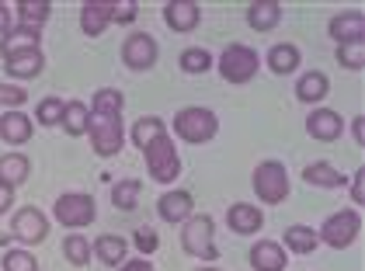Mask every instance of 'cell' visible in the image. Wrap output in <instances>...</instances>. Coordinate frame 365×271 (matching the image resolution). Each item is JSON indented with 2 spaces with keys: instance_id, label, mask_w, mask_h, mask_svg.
I'll return each mask as SVG.
<instances>
[{
  "instance_id": "obj_7",
  "label": "cell",
  "mask_w": 365,
  "mask_h": 271,
  "mask_svg": "<svg viewBox=\"0 0 365 271\" xmlns=\"http://www.w3.org/2000/svg\"><path fill=\"white\" fill-rule=\"evenodd\" d=\"M359 230H362V219L355 209H341L334 213L331 219H324V230H320V237L317 240H324L327 247H351V240L359 237Z\"/></svg>"
},
{
  "instance_id": "obj_3",
  "label": "cell",
  "mask_w": 365,
  "mask_h": 271,
  "mask_svg": "<svg viewBox=\"0 0 365 271\" xmlns=\"http://www.w3.org/2000/svg\"><path fill=\"white\" fill-rule=\"evenodd\" d=\"M220 129V118L209 108H181L174 115V133L185 143H209Z\"/></svg>"
},
{
  "instance_id": "obj_29",
  "label": "cell",
  "mask_w": 365,
  "mask_h": 271,
  "mask_svg": "<svg viewBox=\"0 0 365 271\" xmlns=\"http://www.w3.org/2000/svg\"><path fill=\"white\" fill-rule=\"evenodd\" d=\"M87 115H91V108H87L84 101H66V111H63V129L70 136H84L87 133Z\"/></svg>"
},
{
  "instance_id": "obj_23",
  "label": "cell",
  "mask_w": 365,
  "mask_h": 271,
  "mask_svg": "<svg viewBox=\"0 0 365 271\" xmlns=\"http://www.w3.org/2000/svg\"><path fill=\"white\" fill-rule=\"evenodd\" d=\"M49 14H53V4H46V0H21L18 4V28L38 31L49 21Z\"/></svg>"
},
{
  "instance_id": "obj_44",
  "label": "cell",
  "mask_w": 365,
  "mask_h": 271,
  "mask_svg": "<svg viewBox=\"0 0 365 271\" xmlns=\"http://www.w3.org/2000/svg\"><path fill=\"white\" fill-rule=\"evenodd\" d=\"M118 271H153V265H150V261H143V257H140V261H129V265H122Z\"/></svg>"
},
{
  "instance_id": "obj_21",
  "label": "cell",
  "mask_w": 365,
  "mask_h": 271,
  "mask_svg": "<svg viewBox=\"0 0 365 271\" xmlns=\"http://www.w3.org/2000/svg\"><path fill=\"white\" fill-rule=\"evenodd\" d=\"M327 91H331V81L320 73V70H313V73H303L299 81H296V98L299 101H307V105H317V101H324L327 98Z\"/></svg>"
},
{
  "instance_id": "obj_30",
  "label": "cell",
  "mask_w": 365,
  "mask_h": 271,
  "mask_svg": "<svg viewBox=\"0 0 365 271\" xmlns=\"http://www.w3.org/2000/svg\"><path fill=\"white\" fill-rule=\"evenodd\" d=\"M63 254H66V261H70V265L84 268L87 261H91V254H94V247L87 244V237H81V233H70V237L63 240Z\"/></svg>"
},
{
  "instance_id": "obj_39",
  "label": "cell",
  "mask_w": 365,
  "mask_h": 271,
  "mask_svg": "<svg viewBox=\"0 0 365 271\" xmlns=\"http://www.w3.org/2000/svg\"><path fill=\"white\" fill-rule=\"evenodd\" d=\"M25 87H14V83H0V105H7V108H18V105H25Z\"/></svg>"
},
{
  "instance_id": "obj_6",
  "label": "cell",
  "mask_w": 365,
  "mask_h": 271,
  "mask_svg": "<svg viewBox=\"0 0 365 271\" xmlns=\"http://www.w3.org/2000/svg\"><path fill=\"white\" fill-rule=\"evenodd\" d=\"M181 247L195 257H205V261H216L220 257V247L212 244V219L209 216H198L188 219L185 230H181Z\"/></svg>"
},
{
  "instance_id": "obj_31",
  "label": "cell",
  "mask_w": 365,
  "mask_h": 271,
  "mask_svg": "<svg viewBox=\"0 0 365 271\" xmlns=\"http://www.w3.org/2000/svg\"><path fill=\"white\" fill-rule=\"evenodd\" d=\"M122 105H125L122 91H115V87H101V91L94 94V101H91V111H101V115H122Z\"/></svg>"
},
{
  "instance_id": "obj_33",
  "label": "cell",
  "mask_w": 365,
  "mask_h": 271,
  "mask_svg": "<svg viewBox=\"0 0 365 271\" xmlns=\"http://www.w3.org/2000/svg\"><path fill=\"white\" fill-rule=\"evenodd\" d=\"M164 133H168V129H164V122L150 115V118H140V122L133 126V143H136L140 150H146V146H150L157 136H164Z\"/></svg>"
},
{
  "instance_id": "obj_43",
  "label": "cell",
  "mask_w": 365,
  "mask_h": 271,
  "mask_svg": "<svg viewBox=\"0 0 365 271\" xmlns=\"http://www.w3.org/2000/svg\"><path fill=\"white\" fill-rule=\"evenodd\" d=\"M11 202H14V188L0 181V216H4V213L11 209Z\"/></svg>"
},
{
  "instance_id": "obj_24",
  "label": "cell",
  "mask_w": 365,
  "mask_h": 271,
  "mask_svg": "<svg viewBox=\"0 0 365 271\" xmlns=\"http://www.w3.org/2000/svg\"><path fill=\"white\" fill-rule=\"evenodd\" d=\"M31 174V160L29 157H21V153H7V157H0V181L4 185H21V181H29Z\"/></svg>"
},
{
  "instance_id": "obj_45",
  "label": "cell",
  "mask_w": 365,
  "mask_h": 271,
  "mask_svg": "<svg viewBox=\"0 0 365 271\" xmlns=\"http://www.w3.org/2000/svg\"><path fill=\"white\" fill-rule=\"evenodd\" d=\"M351 136H355V143H359V146L365 143V122L362 118H355V122H351Z\"/></svg>"
},
{
  "instance_id": "obj_28",
  "label": "cell",
  "mask_w": 365,
  "mask_h": 271,
  "mask_svg": "<svg viewBox=\"0 0 365 271\" xmlns=\"http://www.w3.org/2000/svg\"><path fill=\"white\" fill-rule=\"evenodd\" d=\"M42 66H46V56H42V49L38 53H29V56H18V59H7V73L11 77H38L42 73Z\"/></svg>"
},
{
  "instance_id": "obj_4",
  "label": "cell",
  "mask_w": 365,
  "mask_h": 271,
  "mask_svg": "<svg viewBox=\"0 0 365 271\" xmlns=\"http://www.w3.org/2000/svg\"><path fill=\"white\" fill-rule=\"evenodd\" d=\"M254 191H257V198H261L264 205H279V202H285V195H289L285 163H279V160L257 163V170H254Z\"/></svg>"
},
{
  "instance_id": "obj_19",
  "label": "cell",
  "mask_w": 365,
  "mask_h": 271,
  "mask_svg": "<svg viewBox=\"0 0 365 271\" xmlns=\"http://www.w3.org/2000/svg\"><path fill=\"white\" fill-rule=\"evenodd\" d=\"M251 265H254V271H282L285 268V250L275 240H261L251 250Z\"/></svg>"
},
{
  "instance_id": "obj_16",
  "label": "cell",
  "mask_w": 365,
  "mask_h": 271,
  "mask_svg": "<svg viewBox=\"0 0 365 271\" xmlns=\"http://www.w3.org/2000/svg\"><path fill=\"white\" fill-rule=\"evenodd\" d=\"M226 223H230V230L233 233H257L261 226H264V216H261V209H254L247 202H237V205H230V213H226Z\"/></svg>"
},
{
  "instance_id": "obj_10",
  "label": "cell",
  "mask_w": 365,
  "mask_h": 271,
  "mask_svg": "<svg viewBox=\"0 0 365 271\" xmlns=\"http://www.w3.org/2000/svg\"><path fill=\"white\" fill-rule=\"evenodd\" d=\"M11 230H14V237H18L21 244H42V240L49 237V219L29 205V209H21V213L14 216Z\"/></svg>"
},
{
  "instance_id": "obj_11",
  "label": "cell",
  "mask_w": 365,
  "mask_h": 271,
  "mask_svg": "<svg viewBox=\"0 0 365 271\" xmlns=\"http://www.w3.org/2000/svg\"><path fill=\"white\" fill-rule=\"evenodd\" d=\"M331 39L337 46H351V42H362L365 39V18L359 11H344L331 18Z\"/></svg>"
},
{
  "instance_id": "obj_22",
  "label": "cell",
  "mask_w": 365,
  "mask_h": 271,
  "mask_svg": "<svg viewBox=\"0 0 365 271\" xmlns=\"http://www.w3.org/2000/svg\"><path fill=\"white\" fill-rule=\"evenodd\" d=\"M0 136H4L7 143H14V146L29 143L31 139V118L25 111H7V115L0 118Z\"/></svg>"
},
{
  "instance_id": "obj_32",
  "label": "cell",
  "mask_w": 365,
  "mask_h": 271,
  "mask_svg": "<svg viewBox=\"0 0 365 271\" xmlns=\"http://www.w3.org/2000/svg\"><path fill=\"white\" fill-rule=\"evenodd\" d=\"M285 247H292L296 254H313L317 250V233L309 226H289L285 230Z\"/></svg>"
},
{
  "instance_id": "obj_18",
  "label": "cell",
  "mask_w": 365,
  "mask_h": 271,
  "mask_svg": "<svg viewBox=\"0 0 365 271\" xmlns=\"http://www.w3.org/2000/svg\"><path fill=\"white\" fill-rule=\"evenodd\" d=\"M303 181L313 185V188H341V185H344V174L337 170L334 163L317 160V163H307V167H303Z\"/></svg>"
},
{
  "instance_id": "obj_37",
  "label": "cell",
  "mask_w": 365,
  "mask_h": 271,
  "mask_svg": "<svg viewBox=\"0 0 365 271\" xmlns=\"http://www.w3.org/2000/svg\"><path fill=\"white\" fill-rule=\"evenodd\" d=\"M4 271H38V261L29 250H7L4 254Z\"/></svg>"
},
{
  "instance_id": "obj_35",
  "label": "cell",
  "mask_w": 365,
  "mask_h": 271,
  "mask_svg": "<svg viewBox=\"0 0 365 271\" xmlns=\"http://www.w3.org/2000/svg\"><path fill=\"white\" fill-rule=\"evenodd\" d=\"M209 66H212V56L205 49H185L181 53V70L185 73H205Z\"/></svg>"
},
{
  "instance_id": "obj_12",
  "label": "cell",
  "mask_w": 365,
  "mask_h": 271,
  "mask_svg": "<svg viewBox=\"0 0 365 271\" xmlns=\"http://www.w3.org/2000/svg\"><path fill=\"white\" fill-rule=\"evenodd\" d=\"M164 21L174 31H192L202 21V7H198L195 0H170L168 7H164Z\"/></svg>"
},
{
  "instance_id": "obj_5",
  "label": "cell",
  "mask_w": 365,
  "mask_h": 271,
  "mask_svg": "<svg viewBox=\"0 0 365 271\" xmlns=\"http://www.w3.org/2000/svg\"><path fill=\"white\" fill-rule=\"evenodd\" d=\"M257 66H261L257 53H254L251 46H244V42L226 46L223 56H220V73H223V81H230V83H247L254 73H257Z\"/></svg>"
},
{
  "instance_id": "obj_34",
  "label": "cell",
  "mask_w": 365,
  "mask_h": 271,
  "mask_svg": "<svg viewBox=\"0 0 365 271\" xmlns=\"http://www.w3.org/2000/svg\"><path fill=\"white\" fill-rule=\"evenodd\" d=\"M63 111H66V101H59V98H42L35 118H38L42 126H59V122H63Z\"/></svg>"
},
{
  "instance_id": "obj_27",
  "label": "cell",
  "mask_w": 365,
  "mask_h": 271,
  "mask_svg": "<svg viewBox=\"0 0 365 271\" xmlns=\"http://www.w3.org/2000/svg\"><path fill=\"white\" fill-rule=\"evenodd\" d=\"M140 191H143V185H140V181H133V178H125V181H115V188H112L115 209H122V213H133V209H136V202H140Z\"/></svg>"
},
{
  "instance_id": "obj_25",
  "label": "cell",
  "mask_w": 365,
  "mask_h": 271,
  "mask_svg": "<svg viewBox=\"0 0 365 271\" xmlns=\"http://www.w3.org/2000/svg\"><path fill=\"white\" fill-rule=\"evenodd\" d=\"M94 254H98V257H101V261H105V265H122V261H125V250H129V247H125V240H122V237H115V233H105V237H98V240H94Z\"/></svg>"
},
{
  "instance_id": "obj_13",
  "label": "cell",
  "mask_w": 365,
  "mask_h": 271,
  "mask_svg": "<svg viewBox=\"0 0 365 271\" xmlns=\"http://www.w3.org/2000/svg\"><path fill=\"white\" fill-rule=\"evenodd\" d=\"M192 195L188 191H164L160 195V202H157V213L160 219H168V223H188L192 219Z\"/></svg>"
},
{
  "instance_id": "obj_36",
  "label": "cell",
  "mask_w": 365,
  "mask_h": 271,
  "mask_svg": "<svg viewBox=\"0 0 365 271\" xmlns=\"http://www.w3.org/2000/svg\"><path fill=\"white\" fill-rule=\"evenodd\" d=\"M337 63H341V66H348V70H362L365 66V46L362 42L341 46V49H337Z\"/></svg>"
},
{
  "instance_id": "obj_15",
  "label": "cell",
  "mask_w": 365,
  "mask_h": 271,
  "mask_svg": "<svg viewBox=\"0 0 365 271\" xmlns=\"http://www.w3.org/2000/svg\"><path fill=\"white\" fill-rule=\"evenodd\" d=\"M108 25H112V4L108 0H87L84 7H81V28H84V35H101Z\"/></svg>"
},
{
  "instance_id": "obj_20",
  "label": "cell",
  "mask_w": 365,
  "mask_h": 271,
  "mask_svg": "<svg viewBox=\"0 0 365 271\" xmlns=\"http://www.w3.org/2000/svg\"><path fill=\"white\" fill-rule=\"evenodd\" d=\"M279 18H282L279 0H254L251 7H247V21L257 31H272V28L279 25Z\"/></svg>"
},
{
  "instance_id": "obj_40",
  "label": "cell",
  "mask_w": 365,
  "mask_h": 271,
  "mask_svg": "<svg viewBox=\"0 0 365 271\" xmlns=\"http://www.w3.org/2000/svg\"><path fill=\"white\" fill-rule=\"evenodd\" d=\"M136 247L143 254H153L157 250V233L153 230H136Z\"/></svg>"
},
{
  "instance_id": "obj_46",
  "label": "cell",
  "mask_w": 365,
  "mask_h": 271,
  "mask_svg": "<svg viewBox=\"0 0 365 271\" xmlns=\"http://www.w3.org/2000/svg\"><path fill=\"white\" fill-rule=\"evenodd\" d=\"M198 271H220V268H198Z\"/></svg>"
},
{
  "instance_id": "obj_9",
  "label": "cell",
  "mask_w": 365,
  "mask_h": 271,
  "mask_svg": "<svg viewBox=\"0 0 365 271\" xmlns=\"http://www.w3.org/2000/svg\"><path fill=\"white\" fill-rule=\"evenodd\" d=\"M122 59H125V66L129 70H150L153 63H157V39L153 35H146V31H136V35H129L125 42H122Z\"/></svg>"
},
{
  "instance_id": "obj_17",
  "label": "cell",
  "mask_w": 365,
  "mask_h": 271,
  "mask_svg": "<svg viewBox=\"0 0 365 271\" xmlns=\"http://www.w3.org/2000/svg\"><path fill=\"white\" fill-rule=\"evenodd\" d=\"M0 53L4 59H18V56H29V53H38V31H29V28H18L0 42Z\"/></svg>"
},
{
  "instance_id": "obj_41",
  "label": "cell",
  "mask_w": 365,
  "mask_h": 271,
  "mask_svg": "<svg viewBox=\"0 0 365 271\" xmlns=\"http://www.w3.org/2000/svg\"><path fill=\"white\" fill-rule=\"evenodd\" d=\"M351 202L355 205L365 202V170H355V178H351Z\"/></svg>"
},
{
  "instance_id": "obj_2",
  "label": "cell",
  "mask_w": 365,
  "mask_h": 271,
  "mask_svg": "<svg viewBox=\"0 0 365 271\" xmlns=\"http://www.w3.org/2000/svg\"><path fill=\"white\" fill-rule=\"evenodd\" d=\"M143 157H146V167H150V178L153 181H160V185H170L178 174H181V157H178V150H174V143H170V136H157L146 150H143Z\"/></svg>"
},
{
  "instance_id": "obj_14",
  "label": "cell",
  "mask_w": 365,
  "mask_h": 271,
  "mask_svg": "<svg viewBox=\"0 0 365 271\" xmlns=\"http://www.w3.org/2000/svg\"><path fill=\"white\" fill-rule=\"evenodd\" d=\"M341 129H344V122H341V115H337V111H331V108H317L307 118V133L313 136V139H320V143H331V139H337V136H341Z\"/></svg>"
},
{
  "instance_id": "obj_42",
  "label": "cell",
  "mask_w": 365,
  "mask_h": 271,
  "mask_svg": "<svg viewBox=\"0 0 365 271\" xmlns=\"http://www.w3.org/2000/svg\"><path fill=\"white\" fill-rule=\"evenodd\" d=\"M14 31V18H11V11H7V4H0V42L7 39Z\"/></svg>"
},
{
  "instance_id": "obj_38",
  "label": "cell",
  "mask_w": 365,
  "mask_h": 271,
  "mask_svg": "<svg viewBox=\"0 0 365 271\" xmlns=\"http://www.w3.org/2000/svg\"><path fill=\"white\" fill-rule=\"evenodd\" d=\"M136 4L133 0H118V4H112V21L115 25H133L136 21Z\"/></svg>"
},
{
  "instance_id": "obj_26",
  "label": "cell",
  "mask_w": 365,
  "mask_h": 271,
  "mask_svg": "<svg viewBox=\"0 0 365 271\" xmlns=\"http://www.w3.org/2000/svg\"><path fill=\"white\" fill-rule=\"evenodd\" d=\"M268 66H272L275 73H292V70L299 66V49H296V46H289V42L272 46V53H268Z\"/></svg>"
},
{
  "instance_id": "obj_8",
  "label": "cell",
  "mask_w": 365,
  "mask_h": 271,
  "mask_svg": "<svg viewBox=\"0 0 365 271\" xmlns=\"http://www.w3.org/2000/svg\"><path fill=\"white\" fill-rule=\"evenodd\" d=\"M94 216H98L94 198L84 195V191H66V195H59L56 198V219L63 223V226H70V230L94 223Z\"/></svg>"
},
{
  "instance_id": "obj_1",
  "label": "cell",
  "mask_w": 365,
  "mask_h": 271,
  "mask_svg": "<svg viewBox=\"0 0 365 271\" xmlns=\"http://www.w3.org/2000/svg\"><path fill=\"white\" fill-rule=\"evenodd\" d=\"M87 136L98 157H115L122 150V115H101L91 111L87 115Z\"/></svg>"
}]
</instances>
